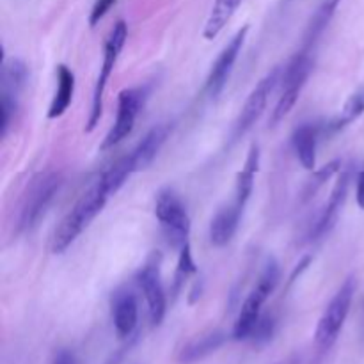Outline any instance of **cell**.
<instances>
[{
    "instance_id": "obj_6",
    "label": "cell",
    "mask_w": 364,
    "mask_h": 364,
    "mask_svg": "<svg viewBox=\"0 0 364 364\" xmlns=\"http://www.w3.org/2000/svg\"><path fill=\"white\" fill-rule=\"evenodd\" d=\"M128 38V25L123 20L117 21L116 25L110 31L109 38H107L105 50H103V63L100 68V75L96 78L95 91H92V102H91V112H89L87 119V132H92L96 128V124L100 123V117L103 112V95H105L107 84H109V78L112 75L114 68H116L117 59H119V53L123 50L124 43Z\"/></svg>"
},
{
    "instance_id": "obj_25",
    "label": "cell",
    "mask_w": 364,
    "mask_h": 364,
    "mask_svg": "<svg viewBox=\"0 0 364 364\" xmlns=\"http://www.w3.org/2000/svg\"><path fill=\"white\" fill-rule=\"evenodd\" d=\"M276 334V316L272 313H262L259 320L256 322L255 329L251 333V340L255 341L256 345H265L269 343L270 340Z\"/></svg>"
},
{
    "instance_id": "obj_27",
    "label": "cell",
    "mask_w": 364,
    "mask_h": 364,
    "mask_svg": "<svg viewBox=\"0 0 364 364\" xmlns=\"http://www.w3.org/2000/svg\"><path fill=\"white\" fill-rule=\"evenodd\" d=\"M52 364H77V358H75L73 352L68 350V348H60V350H57L55 355H53Z\"/></svg>"
},
{
    "instance_id": "obj_18",
    "label": "cell",
    "mask_w": 364,
    "mask_h": 364,
    "mask_svg": "<svg viewBox=\"0 0 364 364\" xmlns=\"http://www.w3.org/2000/svg\"><path fill=\"white\" fill-rule=\"evenodd\" d=\"M27 64L20 59H2V73H0V96L18 102L20 92L27 84Z\"/></svg>"
},
{
    "instance_id": "obj_28",
    "label": "cell",
    "mask_w": 364,
    "mask_h": 364,
    "mask_svg": "<svg viewBox=\"0 0 364 364\" xmlns=\"http://www.w3.org/2000/svg\"><path fill=\"white\" fill-rule=\"evenodd\" d=\"M311 262H313L311 256H304V258L301 259V263H299V265L294 269V272H291L290 279H288V284H294L295 281H297V277H301V274L304 272L309 265H311Z\"/></svg>"
},
{
    "instance_id": "obj_8",
    "label": "cell",
    "mask_w": 364,
    "mask_h": 364,
    "mask_svg": "<svg viewBox=\"0 0 364 364\" xmlns=\"http://www.w3.org/2000/svg\"><path fill=\"white\" fill-rule=\"evenodd\" d=\"M146 102V91L141 87H130L123 89L119 92V98H117V116L114 121L112 128L109 130V134L103 139L100 149L105 151V149L114 148V146L119 144L121 141L128 137L134 130L135 119H137L139 112L144 107Z\"/></svg>"
},
{
    "instance_id": "obj_12",
    "label": "cell",
    "mask_w": 364,
    "mask_h": 364,
    "mask_svg": "<svg viewBox=\"0 0 364 364\" xmlns=\"http://www.w3.org/2000/svg\"><path fill=\"white\" fill-rule=\"evenodd\" d=\"M112 320L117 338L130 340L134 338L139 323L137 297L132 291H117L112 297Z\"/></svg>"
},
{
    "instance_id": "obj_30",
    "label": "cell",
    "mask_w": 364,
    "mask_h": 364,
    "mask_svg": "<svg viewBox=\"0 0 364 364\" xmlns=\"http://www.w3.org/2000/svg\"><path fill=\"white\" fill-rule=\"evenodd\" d=\"M124 352H127V347L121 348V350H117V352H114V355H110V359L105 364H121V361H123V358H124Z\"/></svg>"
},
{
    "instance_id": "obj_3",
    "label": "cell",
    "mask_w": 364,
    "mask_h": 364,
    "mask_svg": "<svg viewBox=\"0 0 364 364\" xmlns=\"http://www.w3.org/2000/svg\"><path fill=\"white\" fill-rule=\"evenodd\" d=\"M64 180L60 173H39L28 181L27 191L20 206V217H18V230L31 231L36 224L41 220L46 210L53 203L55 196L59 194Z\"/></svg>"
},
{
    "instance_id": "obj_1",
    "label": "cell",
    "mask_w": 364,
    "mask_h": 364,
    "mask_svg": "<svg viewBox=\"0 0 364 364\" xmlns=\"http://www.w3.org/2000/svg\"><path fill=\"white\" fill-rule=\"evenodd\" d=\"M109 198H112V192L107 187L102 176L89 187V191L77 201V205L70 210L59 228L55 230L52 238V252L53 255H63L75 240L82 235V231L98 217L103 206L107 205Z\"/></svg>"
},
{
    "instance_id": "obj_19",
    "label": "cell",
    "mask_w": 364,
    "mask_h": 364,
    "mask_svg": "<svg viewBox=\"0 0 364 364\" xmlns=\"http://www.w3.org/2000/svg\"><path fill=\"white\" fill-rule=\"evenodd\" d=\"M57 89L53 95L52 103L48 109V119H57L63 116L71 105L75 92V75L66 64H59L57 66Z\"/></svg>"
},
{
    "instance_id": "obj_13",
    "label": "cell",
    "mask_w": 364,
    "mask_h": 364,
    "mask_svg": "<svg viewBox=\"0 0 364 364\" xmlns=\"http://www.w3.org/2000/svg\"><path fill=\"white\" fill-rule=\"evenodd\" d=\"M169 134H171V124L160 123L156 124V127H153L151 130L144 135V139L139 142L137 148L130 153V159H132V164H134L135 173H139V171L151 166V162L156 159V155H159V151L162 149V146L166 144Z\"/></svg>"
},
{
    "instance_id": "obj_16",
    "label": "cell",
    "mask_w": 364,
    "mask_h": 364,
    "mask_svg": "<svg viewBox=\"0 0 364 364\" xmlns=\"http://www.w3.org/2000/svg\"><path fill=\"white\" fill-rule=\"evenodd\" d=\"M224 343H226V334H224L223 331H212V333L203 334V336L188 341V343L181 348L180 354H178V363L194 364L198 361H203V359L208 358L210 354L219 350Z\"/></svg>"
},
{
    "instance_id": "obj_22",
    "label": "cell",
    "mask_w": 364,
    "mask_h": 364,
    "mask_svg": "<svg viewBox=\"0 0 364 364\" xmlns=\"http://www.w3.org/2000/svg\"><path fill=\"white\" fill-rule=\"evenodd\" d=\"M363 114H364V87L358 89V91L352 92V95L348 96L341 114L336 117V119L331 121V123L327 124V128H329L331 132H340L343 130L345 127L354 123L355 119H359Z\"/></svg>"
},
{
    "instance_id": "obj_11",
    "label": "cell",
    "mask_w": 364,
    "mask_h": 364,
    "mask_svg": "<svg viewBox=\"0 0 364 364\" xmlns=\"http://www.w3.org/2000/svg\"><path fill=\"white\" fill-rule=\"evenodd\" d=\"M247 32H249V25H244V27H242L240 31L231 38V41L224 46V50L219 53L215 63H213L205 85L206 92H208V96H212V98H217V96L223 92V89L226 87L231 71H233L235 63H237L238 55H240L242 48H244Z\"/></svg>"
},
{
    "instance_id": "obj_5",
    "label": "cell",
    "mask_w": 364,
    "mask_h": 364,
    "mask_svg": "<svg viewBox=\"0 0 364 364\" xmlns=\"http://www.w3.org/2000/svg\"><path fill=\"white\" fill-rule=\"evenodd\" d=\"M355 294V281L354 277H348L340 290L336 291L331 302L327 304L326 311L320 316L318 326H316L315 341L322 350H329L334 343H336L338 336H340L341 329H343L347 316L350 313L352 301H354Z\"/></svg>"
},
{
    "instance_id": "obj_21",
    "label": "cell",
    "mask_w": 364,
    "mask_h": 364,
    "mask_svg": "<svg viewBox=\"0 0 364 364\" xmlns=\"http://www.w3.org/2000/svg\"><path fill=\"white\" fill-rule=\"evenodd\" d=\"M242 2L244 0H215L205 23V31H203L205 39H215L237 13Z\"/></svg>"
},
{
    "instance_id": "obj_2",
    "label": "cell",
    "mask_w": 364,
    "mask_h": 364,
    "mask_svg": "<svg viewBox=\"0 0 364 364\" xmlns=\"http://www.w3.org/2000/svg\"><path fill=\"white\" fill-rule=\"evenodd\" d=\"M279 281H281L279 263L276 262V258H269L265 262V265H263V270L262 274H259L258 281H256L252 290L247 294L240 311H238V316L237 320H235V326H233L235 340L238 341L249 340L256 322H258L259 316H262L263 306H265V302L269 301L270 295L274 294V290L277 288Z\"/></svg>"
},
{
    "instance_id": "obj_9",
    "label": "cell",
    "mask_w": 364,
    "mask_h": 364,
    "mask_svg": "<svg viewBox=\"0 0 364 364\" xmlns=\"http://www.w3.org/2000/svg\"><path fill=\"white\" fill-rule=\"evenodd\" d=\"M160 262H162V256L159 252H153L151 258L137 274V283L148 302L149 322L153 327H159L164 322L167 311V297L164 291L162 276H160Z\"/></svg>"
},
{
    "instance_id": "obj_14",
    "label": "cell",
    "mask_w": 364,
    "mask_h": 364,
    "mask_svg": "<svg viewBox=\"0 0 364 364\" xmlns=\"http://www.w3.org/2000/svg\"><path fill=\"white\" fill-rule=\"evenodd\" d=\"M242 213H244V208H240L235 201L217 210L212 223H210V242H212L213 247H224L233 240L238 224H240Z\"/></svg>"
},
{
    "instance_id": "obj_20",
    "label": "cell",
    "mask_w": 364,
    "mask_h": 364,
    "mask_svg": "<svg viewBox=\"0 0 364 364\" xmlns=\"http://www.w3.org/2000/svg\"><path fill=\"white\" fill-rule=\"evenodd\" d=\"M341 4V0H323L318 6V9L315 11V14L309 20L308 27L304 32V41H302V50H308L311 52V48L315 46V43L318 41L320 36L323 34L327 27H329L331 20H333L334 13H336L338 6Z\"/></svg>"
},
{
    "instance_id": "obj_7",
    "label": "cell",
    "mask_w": 364,
    "mask_h": 364,
    "mask_svg": "<svg viewBox=\"0 0 364 364\" xmlns=\"http://www.w3.org/2000/svg\"><path fill=\"white\" fill-rule=\"evenodd\" d=\"M281 73H283V68L276 66L272 71L265 75L262 80L256 84V87L252 89L251 95L245 100L244 107H242V112L238 116V119L235 121L233 127V141L240 139L242 135L247 134L252 127L256 124V121L262 117V114L265 112L267 103H269L270 95L276 89V85L281 82Z\"/></svg>"
},
{
    "instance_id": "obj_29",
    "label": "cell",
    "mask_w": 364,
    "mask_h": 364,
    "mask_svg": "<svg viewBox=\"0 0 364 364\" xmlns=\"http://www.w3.org/2000/svg\"><path fill=\"white\" fill-rule=\"evenodd\" d=\"M358 205L364 210V166L358 178Z\"/></svg>"
},
{
    "instance_id": "obj_4",
    "label": "cell",
    "mask_w": 364,
    "mask_h": 364,
    "mask_svg": "<svg viewBox=\"0 0 364 364\" xmlns=\"http://www.w3.org/2000/svg\"><path fill=\"white\" fill-rule=\"evenodd\" d=\"M155 215L159 219L166 242L174 249H181L188 244L191 235V217L180 196L171 188L159 192L155 201Z\"/></svg>"
},
{
    "instance_id": "obj_17",
    "label": "cell",
    "mask_w": 364,
    "mask_h": 364,
    "mask_svg": "<svg viewBox=\"0 0 364 364\" xmlns=\"http://www.w3.org/2000/svg\"><path fill=\"white\" fill-rule=\"evenodd\" d=\"M259 160H262V153H259V146L252 142L249 148L247 159H245L244 167L240 173L237 174V187H235V203L240 208H245L247 201L251 199L252 191H255V178L259 169Z\"/></svg>"
},
{
    "instance_id": "obj_31",
    "label": "cell",
    "mask_w": 364,
    "mask_h": 364,
    "mask_svg": "<svg viewBox=\"0 0 364 364\" xmlns=\"http://www.w3.org/2000/svg\"><path fill=\"white\" fill-rule=\"evenodd\" d=\"M201 291H203V288H201V283H196V287H194V290L191 291V304H194L196 301H198L199 297H201Z\"/></svg>"
},
{
    "instance_id": "obj_10",
    "label": "cell",
    "mask_w": 364,
    "mask_h": 364,
    "mask_svg": "<svg viewBox=\"0 0 364 364\" xmlns=\"http://www.w3.org/2000/svg\"><path fill=\"white\" fill-rule=\"evenodd\" d=\"M350 180H352L350 167H345V169H341L336 185H334L333 192H331L329 201L326 203V206L320 210L318 217H316V219L313 220L311 226H309V233H308L309 242H315V240H318V238L326 237V235L333 230L334 224H336V220H338V217H340L341 208H343L345 201H347Z\"/></svg>"
},
{
    "instance_id": "obj_15",
    "label": "cell",
    "mask_w": 364,
    "mask_h": 364,
    "mask_svg": "<svg viewBox=\"0 0 364 364\" xmlns=\"http://www.w3.org/2000/svg\"><path fill=\"white\" fill-rule=\"evenodd\" d=\"M320 127L313 123H304L295 128L291 135V144L297 153L299 162L308 171H315L316 167V144H318Z\"/></svg>"
},
{
    "instance_id": "obj_26",
    "label": "cell",
    "mask_w": 364,
    "mask_h": 364,
    "mask_svg": "<svg viewBox=\"0 0 364 364\" xmlns=\"http://www.w3.org/2000/svg\"><path fill=\"white\" fill-rule=\"evenodd\" d=\"M116 2L117 0H96L95 6H92L91 9V14H89V25H91V27L98 25L100 20H103V16L112 9V6Z\"/></svg>"
},
{
    "instance_id": "obj_24",
    "label": "cell",
    "mask_w": 364,
    "mask_h": 364,
    "mask_svg": "<svg viewBox=\"0 0 364 364\" xmlns=\"http://www.w3.org/2000/svg\"><path fill=\"white\" fill-rule=\"evenodd\" d=\"M198 272V267H196L194 258H192V249L191 244H185L183 247L180 249V258H178V267L176 274H174V283H173V295L176 297L181 291V288L185 287L188 277L192 274Z\"/></svg>"
},
{
    "instance_id": "obj_23",
    "label": "cell",
    "mask_w": 364,
    "mask_h": 364,
    "mask_svg": "<svg viewBox=\"0 0 364 364\" xmlns=\"http://www.w3.org/2000/svg\"><path fill=\"white\" fill-rule=\"evenodd\" d=\"M340 171H341L340 160H333V162L326 164V166L320 167V169L313 171V176L306 181L304 188H302V194H301L302 203L311 201V199L318 194L320 188H322L323 185H326L327 181L334 176V174L340 173Z\"/></svg>"
}]
</instances>
